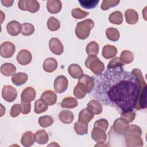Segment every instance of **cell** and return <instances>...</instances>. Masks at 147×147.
Wrapping results in <instances>:
<instances>
[{"label": "cell", "instance_id": "obj_30", "mask_svg": "<svg viewBox=\"0 0 147 147\" xmlns=\"http://www.w3.org/2000/svg\"><path fill=\"white\" fill-rule=\"evenodd\" d=\"M77 100L73 97H67L63 99L61 106L65 109H73L78 106Z\"/></svg>", "mask_w": 147, "mask_h": 147}, {"label": "cell", "instance_id": "obj_39", "mask_svg": "<svg viewBox=\"0 0 147 147\" xmlns=\"http://www.w3.org/2000/svg\"><path fill=\"white\" fill-rule=\"evenodd\" d=\"M34 32V26L28 22H25L22 24L21 34L24 36H30Z\"/></svg>", "mask_w": 147, "mask_h": 147}, {"label": "cell", "instance_id": "obj_36", "mask_svg": "<svg viewBox=\"0 0 147 147\" xmlns=\"http://www.w3.org/2000/svg\"><path fill=\"white\" fill-rule=\"evenodd\" d=\"M48 28L51 31H56L60 27V24L59 21L55 17H50L47 21Z\"/></svg>", "mask_w": 147, "mask_h": 147}, {"label": "cell", "instance_id": "obj_37", "mask_svg": "<svg viewBox=\"0 0 147 147\" xmlns=\"http://www.w3.org/2000/svg\"><path fill=\"white\" fill-rule=\"evenodd\" d=\"M53 123V119L50 115H44L38 118V123L42 127L50 126Z\"/></svg>", "mask_w": 147, "mask_h": 147}, {"label": "cell", "instance_id": "obj_45", "mask_svg": "<svg viewBox=\"0 0 147 147\" xmlns=\"http://www.w3.org/2000/svg\"><path fill=\"white\" fill-rule=\"evenodd\" d=\"M109 127L108 121L105 119H100L98 121H96L94 125V127L100 128L105 131L107 130Z\"/></svg>", "mask_w": 147, "mask_h": 147}, {"label": "cell", "instance_id": "obj_33", "mask_svg": "<svg viewBox=\"0 0 147 147\" xmlns=\"http://www.w3.org/2000/svg\"><path fill=\"white\" fill-rule=\"evenodd\" d=\"M120 59L123 64L131 63L134 60V55L130 51L125 50L121 53Z\"/></svg>", "mask_w": 147, "mask_h": 147}, {"label": "cell", "instance_id": "obj_31", "mask_svg": "<svg viewBox=\"0 0 147 147\" xmlns=\"http://www.w3.org/2000/svg\"><path fill=\"white\" fill-rule=\"evenodd\" d=\"M74 130L79 135H85L88 133V123L78 121L74 125Z\"/></svg>", "mask_w": 147, "mask_h": 147}, {"label": "cell", "instance_id": "obj_35", "mask_svg": "<svg viewBox=\"0 0 147 147\" xmlns=\"http://www.w3.org/2000/svg\"><path fill=\"white\" fill-rule=\"evenodd\" d=\"M48 105L45 103L41 99H38L35 101L34 111L36 114H40L45 111L48 109Z\"/></svg>", "mask_w": 147, "mask_h": 147}, {"label": "cell", "instance_id": "obj_21", "mask_svg": "<svg viewBox=\"0 0 147 147\" xmlns=\"http://www.w3.org/2000/svg\"><path fill=\"white\" fill-rule=\"evenodd\" d=\"M34 136L33 133L30 131H27L23 134L21 142L24 146L29 147L34 144Z\"/></svg>", "mask_w": 147, "mask_h": 147}, {"label": "cell", "instance_id": "obj_49", "mask_svg": "<svg viewBox=\"0 0 147 147\" xmlns=\"http://www.w3.org/2000/svg\"><path fill=\"white\" fill-rule=\"evenodd\" d=\"M13 1H9V0H2L1 1V3L3 4V6H6V7H10L12 6L13 3Z\"/></svg>", "mask_w": 147, "mask_h": 147}, {"label": "cell", "instance_id": "obj_20", "mask_svg": "<svg viewBox=\"0 0 147 147\" xmlns=\"http://www.w3.org/2000/svg\"><path fill=\"white\" fill-rule=\"evenodd\" d=\"M28 75L24 72H18L14 74L11 78L13 83L17 86L25 84L28 80Z\"/></svg>", "mask_w": 147, "mask_h": 147}, {"label": "cell", "instance_id": "obj_25", "mask_svg": "<svg viewBox=\"0 0 147 147\" xmlns=\"http://www.w3.org/2000/svg\"><path fill=\"white\" fill-rule=\"evenodd\" d=\"M16 71V67L11 63H6L3 64L1 67V72L2 75L10 76L13 75Z\"/></svg>", "mask_w": 147, "mask_h": 147}, {"label": "cell", "instance_id": "obj_17", "mask_svg": "<svg viewBox=\"0 0 147 147\" xmlns=\"http://www.w3.org/2000/svg\"><path fill=\"white\" fill-rule=\"evenodd\" d=\"M87 109L90 113L94 115L100 114L103 110L102 106L100 102L97 100H90L87 106Z\"/></svg>", "mask_w": 147, "mask_h": 147}, {"label": "cell", "instance_id": "obj_28", "mask_svg": "<svg viewBox=\"0 0 147 147\" xmlns=\"http://www.w3.org/2000/svg\"><path fill=\"white\" fill-rule=\"evenodd\" d=\"M94 115L89 112L87 108L83 109L80 111L79 114V121L80 122L88 123L92 118Z\"/></svg>", "mask_w": 147, "mask_h": 147}, {"label": "cell", "instance_id": "obj_38", "mask_svg": "<svg viewBox=\"0 0 147 147\" xmlns=\"http://www.w3.org/2000/svg\"><path fill=\"white\" fill-rule=\"evenodd\" d=\"M99 2V0H79L80 6L84 9H91L94 8Z\"/></svg>", "mask_w": 147, "mask_h": 147}, {"label": "cell", "instance_id": "obj_22", "mask_svg": "<svg viewBox=\"0 0 147 147\" xmlns=\"http://www.w3.org/2000/svg\"><path fill=\"white\" fill-rule=\"evenodd\" d=\"M117 53V49L115 46L106 45L102 49V56L106 59H109L115 56Z\"/></svg>", "mask_w": 147, "mask_h": 147}, {"label": "cell", "instance_id": "obj_48", "mask_svg": "<svg viewBox=\"0 0 147 147\" xmlns=\"http://www.w3.org/2000/svg\"><path fill=\"white\" fill-rule=\"evenodd\" d=\"M22 113L23 114H27L30 113L31 109V104L30 102H25L21 101V103Z\"/></svg>", "mask_w": 147, "mask_h": 147}, {"label": "cell", "instance_id": "obj_12", "mask_svg": "<svg viewBox=\"0 0 147 147\" xmlns=\"http://www.w3.org/2000/svg\"><path fill=\"white\" fill-rule=\"evenodd\" d=\"M49 47L51 51L56 55H60L63 53V45L57 38H52L49 40Z\"/></svg>", "mask_w": 147, "mask_h": 147}, {"label": "cell", "instance_id": "obj_18", "mask_svg": "<svg viewBox=\"0 0 147 147\" xmlns=\"http://www.w3.org/2000/svg\"><path fill=\"white\" fill-rule=\"evenodd\" d=\"M61 2L58 0H49L47 1V8L51 14H57L61 9Z\"/></svg>", "mask_w": 147, "mask_h": 147}, {"label": "cell", "instance_id": "obj_3", "mask_svg": "<svg viewBox=\"0 0 147 147\" xmlns=\"http://www.w3.org/2000/svg\"><path fill=\"white\" fill-rule=\"evenodd\" d=\"M85 65L97 76L100 75L105 70V65L95 55L89 56L85 61Z\"/></svg>", "mask_w": 147, "mask_h": 147}, {"label": "cell", "instance_id": "obj_40", "mask_svg": "<svg viewBox=\"0 0 147 147\" xmlns=\"http://www.w3.org/2000/svg\"><path fill=\"white\" fill-rule=\"evenodd\" d=\"M72 16L75 19H82L86 17L89 13L81 10L80 8H75L72 10Z\"/></svg>", "mask_w": 147, "mask_h": 147}, {"label": "cell", "instance_id": "obj_15", "mask_svg": "<svg viewBox=\"0 0 147 147\" xmlns=\"http://www.w3.org/2000/svg\"><path fill=\"white\" fill-rule=\"evenodd\" d=\"M8 33L13 36H18L22 30V25L17 21H11L6 25Z\"/></svg>", "mask_w": 147, "mask_h": 147}, {"label": "cell", "instance_id": "obj_14", "mask_svg": "<svg viewBox=\"0 0 147 147\" xmlns=\"http://www.w3.org/2000/svg\"><path fill=\"white\" fill-rule=\"evenodd\" d=\"M40 99L47 105L52 106L56 103L57 101V95L53 91L47 90L41 94Z\"/></svg>", "mask_w": 147, "mask_h": 147}, {"label": "cell", "instance_id": "obj_9", "mask_svg": "<svg viewBox=\"0 0 147 147\" xmlns=\"http://www.w3.org/2000/svg\"><path fill=\"white\" fill-rule=\"evenodd\" d=\"M129 122L124 119L121 118H117L113 123V129L118 134H125L129 128Z\"/></svg>", "mask_w": 147, "mask_h": 147}, {"label": "cell", "instance_id": "obj_23", "mask_svg": "<svg viewBox=\"0 0 147 147\" xmlns=\"http://www.w3.org/2000/svg\"><path fill=\"white\" fill-rule=\"evenodd\" d=\"M125 16L126 21L128 24H135L138 20V13L133 9H127L125 13Z\"/></svg>", "mask_w": 147, "mask_h": 147}, {"label": "cell", "instance_id": "obj_6", "mask_svg": "<svg viewBox=\"0 0 147 147\" xmlns=\"http://www.w3.org/2000/svg\"><path fill=\"white\" fill-rule=\"evenodd\" d=\"M124 135L127 146L141 147L143 146V141L141 136L133 133H126Z\"/></svg>", "mask_w": 147, "mask_h": 147}, {"label": "cell", "instance_id": "obj_47", "mask_svg": "<svg viewBox=\"0 0 147 147\" xmlns=\"http://www.w3.org/2000/svg\"><path fill=\"white\" fill-rule=\"evenodd\" d=\"M126 133H133V134H136L141 136L142 131L141 128L139 126L135 125H131L129 126V128L127 131L126 132Z\"/></svg>", "mask_w": 147, "mask_h": 147}, {"label": "cell", "instance_id": "obj_27", "mask_svg": "<svg viewBox=\"0 0 147 147\" xmlns=\"http://www.w3.org/2000/svg\"><path fill=\"white\" fill-rule=\"evenodd\" d=\"M59 118L63 123L65 124H69L73 121L74 115L72 112L69 110H63L60 113Z\"/></svg>", "mask_w": 147, "mask_h": 147}, {"label": "cell", "instance_id": "obj_5", "mask_svg": "<svg viewBox=\"0 0 147 147\" xmlns=\"http://www.w3.org/2000/svg\"><path fill=\"white\" fill-rule=\"evenodd\" d=\"M78 84L82 86L87 93H90L94 88L95 81L91 76L83 74L79 78Z\"/></svg>", "mask_w": 147, "mask_h": 147}, {"label": "cell", "instance_id": "obj_43", "mask_svg": "<svg viewBox=\"0 0 147 147\" xmlns=\"http://www.w3.org/2000/svg\"><path fill=\"white\" fill-rule=\"evenodd\" d=\"M123 65L124 64L121 61L120 58L118 57H115L109 62V64L107 65V68L111 69L117 67H123Z\"/></svg>", "mask_w": 147, "mask_h": 147}, {"label": "cell", "instance_id": "obj_41", "mask_svg": "<svg viewBox=\"0 0 147 147\" xmlns=\"http://www.w3.org/2000/svg\"><path fill=\"white\" fill-rule=\"evenodd\" d=\"M120 1L117 0H103L100 5V8L103 10H107L109 8L118 5Z\"/></svg>", "mask_w": 147, "mask_h": 147}, {"label": "cell", "instance_id": "obj_34", "mask_svg": "<svg viewBox=\"0 0 147 147\" xmlns=\"http://www.w3.org/2000/svg\"><path fill=\"white\" fill-rule=\"evenodd\" d=\"M99 45L95 41H91L89 42L86 48V53L88 55H96L99 52Z\"/></svg>", "mask_w": 147, "mask_h": 147}, {"label": "cell", "instance_id": "obj_32", "mask_svg": "<svg viewBox=\"0 0 147 147\" xmlns=\"http://www.w3.org/2000/svg\"><path fill=\"white\" fill-rule=\"evenodd\" d=\"M106 34L109 40L111 41H117L119 40L120 34L118 29L114 28H109L106 30Z\"/></svg>", "mask_w": 147, "mask_h": 147}, {"label": "cell", "instance_id": "obj_16", "mask_svg": "<svg viewBox=\"0 0 147 147\" xmlns=\"http://www.w3.org/2000/svg\"><path fill=\"white\" fill-rule=\"evenodd\" d=\"M36 95V92L35 90L32 87H28L25 88L21 93V101L30 103L35 99Z\"/></svg>", "mask_w": 147, "mask_h": 147}, {"label": "cell", "instance_id": "obj_29", "mask_svg": "<svg viewBox=\"0 0 147 147\" xmlns=\"http://www.w3.org/2000/svg\"><path fill=\"white\" fill-rule=\"evenodd\" d=\"M109 21L113 24L120 25L123 22V14L119 11L113 12L109 17Z\"/></svg>", "mask_w": 147, "mask_h": 147}, {"label": "cell", "instance_id": "obj_1", "mask_svg": "<svg viewBox=\"0 0 147 147\" xmlns=\"http://www.w3.org/2000/svg\"><path fill=\"white\" fill-rule=\"evenodd\" d=\"M94 87L96 99L121 113L146 108L147 86L139 69L107 68L95 79Z\"/></svg>", "mask_w": 147, "mask_h": 147}, {"label": "cell", "instance_id": "obj_2", "mask_svg": "<svg viewBox=\"0 0 147 147\" xmlns=\"http://www.w3.org/2000/svg\"><path fill=\"white\" fill-rule=\"evenodd\" d=\"M94 22L91 19H86L78 22L75 29L76 36L81 40L86 39L90 35V30L94 28Z\"/></svg>", "mask_w": 147, "mask_h": 147}, {"label": "cell", "instance_id": "obj_26", "mask_svg": "<svg viewBox=\"0 0 147 147\" xmlns=\"http://www.w3.org/2000/svg\"><path fill=\"white\" fill-rule=\"evenodd\" d=\"M35 141L38 144H45L48 142L49 137L47 133L44 130H39L37 131L34 134Z\"/></svg>", "mask_w": 147, "mask_h": 147}, {"label": "cell", "instance_id": "obj_24", "mask_svg": "<svg viewBox=\"0 0 147 147\" xmlns=\"http://www.w3.org/2000/svg\"><path fill=\"white\" fill-rule=\"evenodd\" d=\"M69 74L74 79H79L82 75H83V71L77 64H71L68 68Z\"/></svg>", "mask_w": 147, "mask_h": 147}, {"label": "cell", "instance_id": "obj_11", "mask_svg": "<svg viewBox=\"0 0 147 147\" xmlns=\"http://www.w3.org/2000/svg\"><path fill=\"white\" fill-rule=\"evenodd\" d=\"M91 138L94 141L98 144L95 145L98 146L106 142L107 135L105 130L98 127H94L91 132Z\"/></svg>", "mask_w": 147, "mask_h": 147}, {"label": "cell", "instance_id": "obj_8", "mask_svg": "<svg viewBox=\"0 0 147 147\" xmlns=\"http://www.w3.org/2000/svg\"><path fill=\"white\" fill-rule=\"evenodd\" d=\"M2 96L3 99L8 102L14 101L17 96V92L16 88L10 85L3 86L2 91Z\"/></svg>", "mask_w": 147, "mask_h": 147}, {"label": "cell", "instance_id": "obj_42", "mask_svg": "<svg viewBox=\"0 0 147 147\" xmlns=\"http://www.w3.org/2000/svg\"><path fill=\"white\" fill-rule=\"evenodd\" d=\"M86 94L87 92L79 84H77L74 90V95L76 97V98L82 99L86 96Z\"/></svg>", "mask_w": 147, "mask_h": 147}, {"label": "cell", "instance_id": "obj_44", "mask_svg": "<svg viewBox=\"0 0 147 147\" xmlns=\"http://www.w3.org/2000/svg\"><path fill=\"white\" fill-rule=\"evenodd\" d=\"M136 114L133 111V110L127 111L125 112L121 113V117L126 121L127 122H131L135 118Z\"/></svg>", "mask_w": 147, "mask_h": 147}, {"label": "cell", "instance_id": "obj_7", "mask_svg": "<svg viewBox=\"0 0 147 147\" xmlns=\"http://www.w3.org/2000/svg\"><path fill=\"white\" fill-rule=\"evenodd\" d=\"M16 51L14 44L10 41L3 42L0 47L1 56L5 58H9L13 56Z\"/></svg>", "mask_w": 147, "mask_h": 147}, {"label": "cell", "instance_id": "obj_4", "mask_svg": "<svg viewBox=\"0 0 147 147\" xmlns=\"http://www.w3.org/2000/svg\"><path fill=\"white\" fill-rule=\"evenodd\" d=\"M18 7L24 11L36 13L40 9V4L35 0H20L18 3Z\"/></svg>", "mask_w": 147, "mask_h": 147}, {"label": "cell", "instance_id": "obj_46", "mask_svg": "<svg viewBox=\"0 0 147 147\" xmlns=\"http://www.w3.org/2000/svg\"><path fill=\"white\" fill-rule=\"evenodd\" d=\"M21 111H22V109H21V105L15 104L11 107L10 114L12 117H16L20 115Z\"/></svg>", "mask_w": 147, "mask_h": 147}, {"label": "cell", "instance_id": "obj_19", "mask_svg": "<svg viewBox=\"0 0 147 147\" xmlns=\"http://www.w3.org/2000/svg\"><path fill=\"white\" fill-rule=\"evenodd\" d=\"M57 62L56 59L49 57L45 59L43 63V69L47 72H52L56 69Z\"/></svg>", "mask_w": 147, "mask_h": 147}, {"label": "cell", "instance_id": "obj_10", "mask_svg": "<svg viewBox=\"0 0 147 147\" xmlns=\"http://www.w3.org/2000/svg\"><path fill=\"white\" fill-rule=\"evenodd\" d=\"M68 85V80L64 75L58 76L54 81V89L59 94L64 92L67 89Z\"/></svg>", "mask_w": 147, "mask_h": 147}, {"label": "cell", "instance_id": "obj_13", "mask_svg": "<svg viewBox=\"0 0 147 147\" xmlns=\"http://www.w3.org/2000/svg\"><path fill=\"white\" fill-rule=\"evenodd\" d=\"M32 59V56L31 53L26 49L20 51L17 55V60L18 63L23 65L29 64L31 62Z\"/></svg>", "mask_w": 147, "mask_h": 147}]
</instances>
